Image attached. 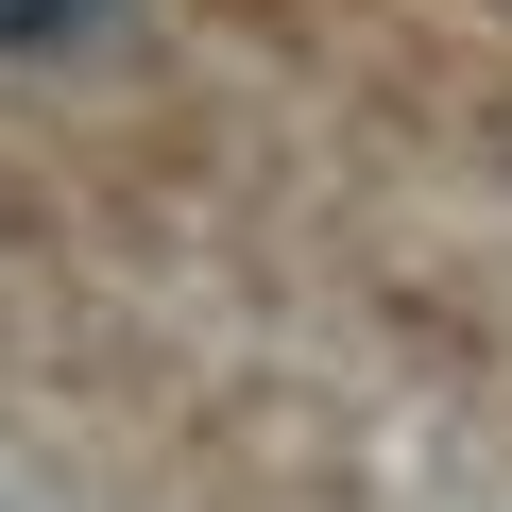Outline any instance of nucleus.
I'll return each instance as SVG.
<instances>
[{
	"mask_svg": "<svg viewBox=\"0 0 512 512\" xmlns=\"http://www.w3.org/2000/svg\"><path fill=\"white\" fill-rule=\"evenodd\" d=\"M120 0H0V52H69V35H103Z\"/></svg>",
	"mask_w": 512,
	"mask_h": 512,
	"instance_id": "f257e3e1",
	"label": "nucleus"
}]
</instances>
